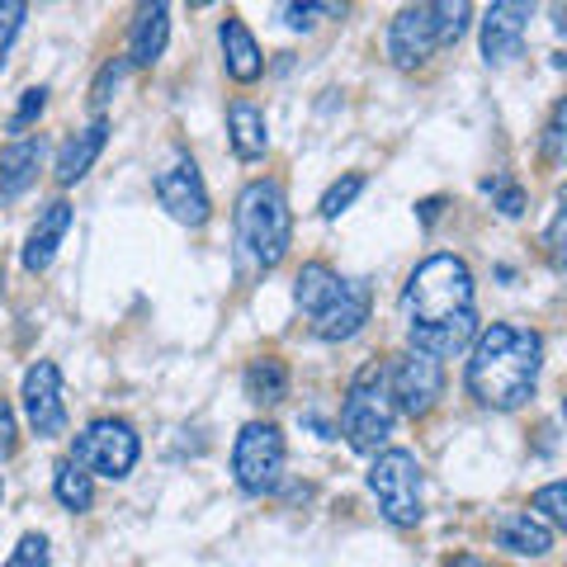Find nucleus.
<instances>
[{
  "mask_svg": "<svg viewBox=\"0 0 567 567\" xmlns=\"http://www.w3.org/2000/svg\"><path fill=\"white\" fill-rule=\"evenodd\" d=\"M156 199H162V208L171 213L175 223H185V227H204L208 223L204 175H199V166H194L185 152L175 156L166 171H156Z\"/></svg>",
  "mask_w": 567,
  "mask_h": 567,
  "instance_id": "11",
  "label": "nucleus"
},
{
  "mask_svg": "<svg viewBox=\"0 0 567 567\" xmlns=\"http://www.w3.org/2000/svg\"><path fill=\"white\" fill-rule=\"evenodd\" d=\"M535 511H544V520L548 525H567V487L563 483H548L535 492V502H529Z\"/></svg>",
  "mask_w": 567,
  "mask_h": 567,
  "instance_id": "26",
  "label": "nucleus"
},
{
  "mask_svg": "<svg viewBox=\"0 0 567 567\" xmlns=\"http://www.w3.org/2000/svg\"><path fill=\"white\" fill-rule=\"evenodd\" d=\"M369 308H374V289H369V279H346L341 293H336L331 303L312 317V331L322 336V341H350V336L369 322Z\"/></svg>",
  "mask_w": 567,
  "mask_h": 567,
  "instance_id": "12",
  "label": "nucleus"
},
{
  "mask_svg": "<svg viewBox=\"0 0 567 567\" xmlns=\"http://www.w3.org/2000/svg\"><path fill=\"white\" fill-rule=\"evenodd\" d=\"M0 496H6V477H0Z\"/></svg>",
  "mask_w": 567,
  "mask_h": 567,
  "instance_id": "38",
  "label": "nucleus"
},
{
  "mask_svg": "<svg viewBox=\"0 0 567 567\" xmlns=\"http://www.w3.org/2000/svg\"><path fill=\"white\" fill-rule=\"evenodd\" d=\"M458 312H473V270L458 256H431L421 260L412 279L402 289V317L406 331L412 327H431V322H450Z\"/></svg>",
  "mask_w": 567,
  "mask_h": 567,
  "instance_id": "3",
  "label": "nucleus"
},
{
  "mask_svg": "<svg viewBox=\"0 0 567 567\" xmlns=\"http://www.w3.org/2000/svg\"><path fill=\"white\" fill-rule=\"evenodd\" d=\"M137 454H142V440H137L133 425L118 421V416H100L76 435V445H71V464L85 468L91 477H110V483H118V477L133 473Z\"/></svg>",
  "mask_w": 567,
  "mask_h": 567,
  "instance_id": "6",
  "label": "nucleus"
},
{
  "mask_svg": "<svg viewBox=\"0 0 567 567\" xmlns=\"http://www.w3.org/2000/svg\"><path fill=\"white\" fill-rule=\"evenodd\" d=\"M104 137H110V123H104V118H95L91 128H85V133H76V137L66 142V147H62V156H58V185H76L81 175L95 166V156L104 152Z\"/></svg>",
  "mask_w": 567,
  "mask_h": 567,
  "instance_id": "21",
  "label": "nucleus"
},
{
  "mask_svg": "<svg viewBox=\"0 0 567 567\" xmlns=\"http://www.w3.org/2000/svg\"><path fill=\"white\" fill-rule=\"evenodd\" d=\"M477 336V312H458L450 322H431V327H412V350L431 354V360H454L464 354Z\"/></svg>",
  "mask_w": 567,
  "mask_h": 567,
  "instance_id": "14",
  "label": "nucleus"
},
{
  "mask_svg": "<svg viewBox=\"0 0 567 567\" xmlns=\"http://www.w3.org/2000/svg\"><path fill=\"white\" fill-rule=\"evenodd\" d=\"M312 14H346V6H284V20L293 29H308Z\"/></svg>",
  "mask_w": 567,
  "mask_h": 567,
  "instance_id": "32",
  "label": "nucleus"
},
{
  "mask_svg": "<svg viewBox=\"0 0 567 567\" xmlns=\"http://www.w3.org/2000/svg\"><path fill=\"white\" fill-rule=\"evenodd\" d=\"M218 39H223V66H227V76L241 81V85L260 81L265 58H260V43H256V33L246 29V20H237V14H227L223 29H218Z\"/></svg>",
  "mask_w": 567,
  "mask_h": 567,
  "instance_id": "15",
  "label": "nucleus"
},
{
  "mask_svg": "<svg viewBox=\"0 0 567 567\" xmlns=\"http://www.w3.org/2000/svg\"><path fill=\"white\" fill-rule=\"evenodd\" d=\"M563 104H554V114H548V128H544V156L548 162H558L563 156Z\"/></svg>",
  "mask_w": 567,
  "mask_h": 567,
  "instance_id": "31",
  "label": "nucleus"
},
{
  "mask_svg": "<svg viewBox=\"0 0 567 567\" xmlns=\"http://www.w3.org/2000/svg\"><path fill=\"white\" fill-rule=\"evenodd\" d=\"M24 14H29V6H20V0H0V66H6L14 33L24 29Z\"/></svg>",
  "mask_w": 567,
  "mask_h": 567,
  "instance_id": "27",
  "label": "nucleus"
},
{
  "mask_svg": "<svg viewBox=\"0 0 567 567\" xmlns=\"http://www.w3.org/2000/svg\"><path fill=\"white\" fill-rule=\"evenodd\" d=\"M473 6L464 0H445V6H406L398 20L388 24V58L402 71H416L435 58L440 48H454L468 33Z\"/></svg>",
  "mask_w": 567,
  "mask_h": 567,
  "instance_id": "2",
  "label": "nucleus"
},
{
  "mask_svg": "<svg viewBox=\"0 0 567 567\" xmlns=\"http://www.w3.org/2000/svg\"><path fill=\"white\" fill-rule=\"evenodd\" d=\"M445 567H487V563H483V558H473V554H454Z\"/></svg>",
  "mask_w": 567,
  "mask_h": 567,
  "instance_id": "37",
  "label": "nucleus"
},
{
  "mask_svg": "<svg viewBox=\"0 0 567 567\" xmlns=\"http://www.w3.org/2000/svg\"><path fill=\"white\" fill-rule=\"evenodd\" d=\"M246 398L251 402H284L289 398V364L275 360V354H260V360L246 364Z\"/></svg>",
  "mask_w": 567,
  "mask_h": 567,
  "instance_id": "23",
  "label": "nucleus"
},
{
  "mask_svg": "<svg viewBox=\"0 0 567 567\" xmlns=\"http://www.w3.org/2000/svg\"><path fill=\"white\" fill-rule=\"evenodd\" d=\"M293 241V213L275 181H251L237 199V246L256 270H275Z\"/></svg>",
  "mask_w": 567,
  "mask_h": 567,
  "instance_id": "4",
  "label": "nucleus"
},
{
  "mask_svg": "<svg viewBox=\"0 0 567 567\" xmlns=\"http://www.w3.org/2000/svg\"><path fill=\"white\" fill-rule=\"evenodd\" d=\"M539 364H544V336L535 327L492 322L487 331L473 336L464 383L492 412H516V406H525L529 393H535Z\"/></svg>",
  "mask_w": 567,
  "mask_h": 567,
  "instance_id": "1",
  "label": "nucleus"
},
{
  "mask_svg": "<svg viewBox=\"0 0 567 567\" xmlns=\"http://www.w3.org/2000/svg\"><path fill=\"white\" fill-rule=\"evenodd\" d=\"M52 492H58V502H62L66 511H91V502H95L91 473L76 468L71 458H66V464H58V473H52Z\"/></svg>",
  "mask_w": 567,
  "mask_h": 567,
  "instance_id": "24",
  "label": "nucleus"
},
{
  "mask_svg": "<svg viewBox=\"0 0 567 567\" xmlns=\"http://www.w3.org/2000/svg\"><path fill=\"white\" fill-rule=\"evenodd\" d=\"M525 33H529V6H487L483 10V58L492 66H506L525 52Z\"/></svg>",
  "mask_w": 567,
  "mask_h": 567,
  "instance_id": "13",
  "label": "nucleus"
},
{
  "mask_svg": "<svg viewBox=\"0 0 567 567\" xmlns=\"http://www.w3.org/2000/svg\"><path fill=\"white\" fill-rule=\"evenodd\" d=\"M227 133H233V152L241 156V162H256V156H265V147H270L265 114H260V104H251V100L227 104Z\"/></svg>",
  "mask_w": 567,
  "mask_h": 567,
  "instance_id": "20",
  "label": "nucleus"
},
{
  "mask_svg": "<svg viewBox=\"0 0 567 567\" xmlns=\"http://www.w3.org/2000/svg\"><path fill=\"white\" fill-rule=\"evenodd\" d=\"M43 110H48V91H43V85H39V91H24L20 110H14V118H10V133H24Z\"/></svg>",
  "mask_w": 567,
  "mask_h": 567,
  "instance_id": "30",
  "label": "nucleus"
},
{
  "mask_svg": "<svg viewBox=\"0 0 567 567\" xmlns=\"http://www.w3.org/2000/svg\"><path fill=\"white\" fill-rule=\"evenodd\" d=\"M66 227H71V204H62V199L48 204L39 227H33L29 241H24V270L29 275H43L48 265H52V256H58V246L66 237Z\"/></svg>",
  "mask_w": 567,
  "mask_h": 567,
  "instance_id": "19",
  "label": "nucleus"
},
{
  "mask_svg": "<svg viewBox=\"0 0 567 567\" xmlns=\"http://www.w3.org/2000/svg\"><path fill=\"white\" fill-rule=\"evenodd\" d=\"M6 567H48V539L24 535L20 544H14V554L6 558Z\"/></svg>",
  "mask_w": 567,
  "mask_h": 567,
  "instance_id": "28",
  "label": "nucleus"
},
{
  "mask_svg": "<svg viewBox=\"0 0 567 567\" xmlns=\"http://www.w3.org/2000/svg\"><path fill=\"white\" fill-rule=\"evenodd\" d=\"M43 152H48L43 137H20L0 152V199H14V194H24L33 181H39Z\"/></svg>",
  "mask_w": 567,
  "mask_h": 567,
  "instance_id": "18",
  "label": "nucleus"
},
{
  "mask_svg": "<svg viewBox=\"0 0 567 567\" xmlns=\"http://www.w3.org/2000/svg\"><path fill=\"white\" fill-rule=\"evenodd\" d=\"M20 402H24V416H29V431L39 440H58L66 435V406H62V369L52 360H39L24 374L20 388Z\"/></svg>",
  "mask_w": 567,
  "mask_h": 567,
  "instance_id": "10",
  "label": "nucleus"
},
{
  "mask_svg": "<svg viewBox=\"0 0 567 567\" xmlns=\"http://www.w3.org/2000/svg\"><path fill=\"white\" fill-rule=\"evenodd\" d=\"M445 393V364L431 360L421 350L398 354V364L388 369V398H393V412L402 416H425Z\"/></svg>",
  "mask_w": 567,
  "mask_h": 567,
  "instance_id": "9",
  "label": "nucleus"
},
{
  "mask_svg": "<svg viewBox=\"0 0 567 567\" xmlns=\"http://www.w3.org/2000/svg\"><path fill=\"white\" fill-rule=\"evenodd\" d=\"M369 492L379 496V511L393 525H421V464L406 450H383L369 468Z\"/></svg>",
  "mask_w": 567,
  "mask_h": 567,
  "instance_id": "7",
  "label": "nucleus"
},
{
  "mask_svg": "<svg viewBox=\"0 0 567 567\" xmlns=\"http://www.w3.org/2000/svg\"><path fill=\"white\" fill-rule=\"evenodd\" d=\"M440 208H445V199H425V204H421V223H435Z\"/></svg>",
  "mask_w": 567,
  "mask_h": 567,
  "instance_id": "36",
  "label": "nucleus"
},
{
  "mask_svg": "<svg viewBox=\"0 0 567 567\" xmlns=\"http://www.w3.org/2000/svg\"><path fill=\"white\" fill-rule=\"evenodd\" d=\"M360 189H364V175L360 171H350L346 181H336L327 194H322V218H341V213L360 199Z\"/></svg>",
  "mask_w": 567,
  "mask_h": 567,
  "instance_id": "25",
  "label": "nucleus"
},
{
  "mask_svg": "<svg viewBox=\"0 0 567 567\" xmlns=\"http://www.w3.org/2000/svg\"><path fill=\"white\" fill-rule=\"evenodd\" d=\"M123 71H128V58H114V62L100 66V76H95V85H91V100H95V104H110V91H118Z\"/></svg>",
  "mask_w": 567,
  "mask_h": 567,
  "instance_id": "29",
  "label": "nucleus"
},
{
  "mask_svg": "<svg viewBox=\"0 0 567 567\" xmlns=\"http://www.w3.org/2000/svg\"><path fill=\"white\" fill-rule=\"evenodd\" d=\"M233 473H237V487L265 496L279 487L284 477V435L275 431L270 421H246L237 445H233Z\"/></svg>",
  "mask_w": 567,
  "mask_h": 567,
  "instance_id": "8",
  "label": "nucleus"
},
{
  "mask_svg": "<svg viewBox=\"0 0 567 567\" xmlns=\"http://www.w3.org/2000/svg\"><path fill=\"white\" fill-rule=\"evenodd\" d=\"M496 208H502L506 213V218H520V213H525V194H520V185H496Z\"/></svg>",
  "mask_w": 567,
  "mask_h": 567,
  "instance_id": "33",
  "label": "nucleus"
},
{
  "mask_svg": "<svg viewBox=\"0 0 567 567\" xmlns=\"http://www.w3.org/2000/svg\"><path fill=\"white\" fill-rule=\"evenodd\" d=\"M341 275L331 270V265H322V260H312V265H303L298 270V284H293V298H298V308H303L308 317H317L336 293H341Z\"/></svg>",
  "mask_w": 567,
  "mask_h": 567,
  "instance_id": "22",
  "label": "nucleus"
},
{
  "mask_svg": "<svg viewBox=\"0 0 567 567\" xmlns=\"http://www.w3.org/2000/svg\"><path fill=\"white\" fill-rule=\"evenodd\" d=\"M492 535L506 554H520V558H544L548 548H554V529H548L535 511H506Z\"/></svg>",
  "mask_w": 567,
  "mask_h": 567,
  "instance_id": "16",
  "label": "nucleus"
},
{
  "mask_svg": "<svg viewBox=\"0 0 567 567\" xmlns=\"http://www.w3.org/2000/svg\"><path fill=\"white\" fill-rule=\"evenodd\" d=\"M171 39V6H142L128 33V66H156Z\"/></svg>",
  "mask_w": 567,
  "mask_h": 567,
  "instance_id": "17",
  "label": "nucleus"
},
{
  "mask_svg": "<svg viewBox=\"0 0 567 567\" xmlns=\"http://www.w3.org/2000/svg\"><path fill=\"white\" fill-rule=\"evenodd\" d=\"M14 435H20V431H14V406L0 398V458L14 454Z\"/></svg>",
  "mask_w": 567,
  "mask_h": 567,
  "instance_id": "34",
  "label": "nucleus"
},
{
  "mask_svg": "<svg viewBox=\"0 0 567 567\" xmlns=\"http://www.w3.org/2000/svg\"><path fill=\"white\" fill-rule=\"evenodd\" d=\"M563 208L554 213V223H548V237H544V246H548V260H554V265H563Z\"/></svg>",
  "mask_w": 567,
  "mask_h": 567,
  "instance_id": "35",
  "label": "nucleus"
},
{
  "mask_svg": "<svg viewBox=\"0 0 567 567\" xmlns=\"http://www.w3.org/2000/svg\"><path fill=\"white\" fill-rule=\"evenodd\" d=\"M341 435L354 454H379V445L393 435V398H388L383 364H364L350 379V393L341 406Z\"/></svg>",
  "mask_w": 567,
  "mask_h": 567,
  "instance_id": "5",
  "label": "nucleus"
}]
</instances>
